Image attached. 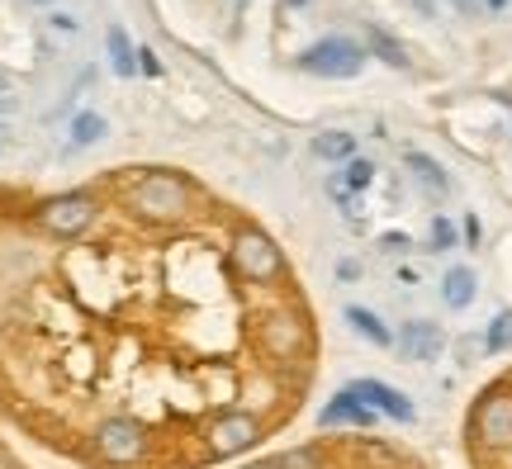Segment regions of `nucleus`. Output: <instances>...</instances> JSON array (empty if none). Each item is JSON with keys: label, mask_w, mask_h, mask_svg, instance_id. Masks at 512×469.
<instances>
[{"label": "nucleus", "mask_w": 512, "mask_h": 469, "mask_svg": "<svg viewBox=\"0 0 512 469\" xmlns=\"http://www.w3.org/2000/svg\"><path fill=\"white\" fill-rule=\"evenodd\" d=\"M403 162H408V176H413V181H418L422 190H427V195H437V199H441L446 190H451V176L441 171L437 157H427V152H408Z\"/></svg>", "instance_id": "f8f14e48"}, {"label": "nucleus", "mask_w": 512, "mask_h": 469, "mask_svg": "<svg viewBox=\"0 0 512 469\" xmlns=\"http://www.w3.org/2000/svg\"><path fill=\"white\" fill-rule=\"evenodd\" d=\"M441 304L456 308V313L475 304V271L470 266H451V271L441 275Z\"/></svg>", "instance_id": "ddd939ff"}, {"label": "nucleus", "mask_w": 512, "mask_h": 469, "mask_svg": "<svg viewBox=\"0 0 512 469\" xmlns=\"http://www.w3.org/2000/svg\"><path fill=\"white\" fill-rule=\"evenodd\" d=\"M337 275H342V280H356V275H361V266H356V261H342V266H337Z\"/></svg>", "instance_id": "393cba45"}, {"label": "nucleus", "mask_w": 512, "mask_h": 469, "mask_svg": "<svg viewBox=\"0 0 512 469\" xmlns=\"http://www.w3.org/2000/svg\"><path fill=\"white\" fill-rule=\"evenodd\" d=\"M290 5H294V10H299V5H304V0H290Z\"/></svg>", "instance_id": "c756f323"}, {"label": "nucleus", "mask_w": 512, "mask_h": 469, "mask_svg": "<svg viewBox=\"0 0 512 469\" xmlns=\"http://www.w3.org/2000/svg\"><path fill=\"white\" fill-rule=\"evenodd\" d=\"M53 24H57V29H67V34H76V19L72 15H53Z\"/></svg>", "instance_id": "bb28decb"}, {"label": "nucleus", "mask_w": 512, "mask_h": 469, "mask_svg": "<svg viewBox=\"0 0 512 469\" xmlns=\"http://www.w3.org/2000/svg\"><path fill=\"white\" fill-rule=\"evenodd\" d=\"M228 266L238 271V280L247 285H275L285 275V252L275 247L271 233L261 228H238L228 237Z\"/></svg>", "instance_id": "7ed1b4c3"}, {"label": "nucleus", "mask_w": 512, "mask_h": 469, "mask_svg": "<svg viewBox=\"0 0 512 469\" xmlns=\"http://www.w3.org/2000/svg\"><path fill=\"white\" fill-rule=\"evenodd\" d=\"M427 242H432L427 252H451L456 247V223L451 218H432V237Z\"/></svg>", "instance_id": "4be33fe9"}, {"label": "nucleus", "mask_w": 512, "mask_h": 469, "mask_svg": "<svg viewBox=\"0 0 512 469\" xmlns=\"http://www.w3.org/2000/svg\"><path fill=\"white\" fill-rule=\"evenodd\" d=\"M470 436L489 451H512V389L479 394L475 413H470Z\"/></svg>", "instance_id": "0eeeda50"}, {"label": "nucleus", "mask_w": 512, "mask_h": 469, "mask_svg": "<svg viewBox=\"0 0 512 469\" xmlns=\"http://www.w3.org/2000/svg\"><path fill=\"white\" fill-rule=\"evenodd\" d=\"M34 5H53V0H34Z\"/></svg>", "instance_id": "7c9ffc66"}, {"label": "nucleus", "mask_w": 512, "mask_h": 469, "mask_svg": "<svg viewBox=\"0 0 512 469\" xmlns=\"http://www.w3.org/2000/svg\"><path fill=\"white\" fill-rule=\"evenodd\" d=\"M105 133H110L105 114L86 109V114H76V119H72V128H67V143H72V147H91V143H100Z\"/></svg>", "instance_id": "a211bd4d"}, {"label": "nucleus", "mask_w": 512, "mask_h": 469, "mask_svg": "<svg viewBox=\"0 0 512 469\" xmlns=\"http://www.w3.org/2000/svg\"><path fill=\"white\" fill-rule=\"evenodd\" d=\"M105 48H110V67L114 76H138V48L128 43V34L119 29V24H110V34H105Z\"/></svg>", "instance_id": "dca6fc26"}, {"label": "nucleus", "mask_w": 512, "mask_h": 469, "mask_svg": "<svg viewBox=\"0 0 512 469\" xmlns=\"http://www.w3.org/2000/svg\"><path fill=\"white\" fill-rule=\"evenodd\" d=\"M366 53L380 57V62H389V67H399V72H408V48H403L394 34H384L380 24H370L366 29Z\"/></svg>", "instance_id": "2eb2a0df"}, {"label": "nucleus", "mask_w": 512, "mask_h": 469, "mask_svg": "<svg viewBox=\"0 0 512 469\" xmlns=\"http://www.w3.org/2000/svg\"><path fill=\"white\" fill-rule=\"evenodd\" d=\"M313 157H318V162H351V157H356V138L342 133V128L318 133V138H313Z\"/></svg>", "instance_id": "f3484780"}, {"label": "nucleus", "mask_w": 512, "mask_h": 469, "mask_svg": "<svg viewBox=\"0 0 512 469\" xmlns=\"http://www.w3.org/2000/svg\"><path fill=\"white\" fill-rule=\"evenodd\" d=\"M280 465L285 469H323V451H318V446H294V451L280 455Z\"/></svg>", "instance_id": "412c9836"}, {"label": "nucleus", "mask_w": 512, "mask_h": 469, "mask_svg": "<svg viewBox=\"0 0 512 469\" xmlns=\"http://www.w3.org/2000/svg\"><path fill=\"white\" fill-rule=\"evenodd\" d=\"M238 469H285V465H280V455H275V460H256V465H238Z\"/></svg>", "instance_id": "a878e982"}, {"label": "nucleus", "mask_w": 512, "mask_h": 469, "mask_svg": "<svg viewBox=\"0 0 512 469\" xmlns=\"http://www.w3.org/2000/svg\"><path fill=\"white\" fill-rule=\"evenodd\" d=\"M299 67L309 76H328V81H347V76H356L361 67H366V43H356V38H318V43H309L304 53H299Z\"/></svg>", "instance_id": "39448f33"}, {"label": "nucleus", "mask_w": 512, "mask_h": 469, "mask_svg": "<svg viewBox=\"0 0 512 469\" xmlns=\"http://www.w3.org/2000/svg\"><path fill=\"white\" fill-rule=\"evenodd\" d=\"M190 199H195V185L176 171H147L128 185V209L143 223H181L190 214Z\"/></svg>", "instance_id": "f257e3e1"}, {"label": "nucleus", "mask_w": 512, "mask_h": 469, "mask_svg": "<svg viewBox=\"0 0 512 469\" xmlns=\"http://www.w3.org/2000/svg\"><path fill=\"white\" fill-rule=\"evenodd\" d=\"M256 342H261V351L271 361H294L304 351V342H309V332H304L299 313H266L261 327H256Z\"/></svg>", "instance_id": "6e6552de"}, {"label": "nucleus", "mask_w": 512, "mask_h": 469, "mask_svg": "<svg viewBox=\"0 0 512 469\" xmlns=\"http://www.w3.org/2000/svg\"><path fill=\"white\" fill-rule=\"evenodd\" d=\"M380 247H384V252H403V247H408V237H403V233H384Z\"/></svg>", "instance_id": "b1692460"}, {"label": "nucleus", "mask_w": 512, "mask_h": 469, "mask_svg": "<svg viewBox=\"0 0 512 469\" xmlns=\"http://www.w3.org/2000/svg\"><path fill=\"white\" fill-rule=\"evenodd\" d=\"M512 346V313H498L494 323H489V332H484V351L489 356H503Z\"/></svg>", "instance_id": "aec40b11"}, {"label": "nucleus", "mask_w": 512, "mask_h": 469, "mask_svg": "<svg viewBox=\"0 0 512 469\" xmlns=\"http://www.w3.org/2000/svg\"><path fill=\"white\" fill-rule=\"evenodd\" d=\"M403 356L408 361H437L441 351H446V337H441L437 323H427V318H413V323H403Z\"/></svg>", "instance_id": "9b49d317"}, {"label": "nucleus", "mask_w": 512, "mask_h": 469, "mask_svg": "<svg viewBox=\"0 0 512 469\" xmlns=\"http://www.w3.org/2000/svg\"><path fill=\"white\" fill-rule=\"evenodd\" d=\"M342 318H347L351 332H356V337H366L370 346H394V332L380 323V313H370V308H361V304H347Z\"/></svg>", "instance_id": "4468645a"}, {"label": "nucleus", "mask_w": 512, "mask_h": 469, "mask_svg": "<svg viewBox=\"0 0 512 469\" xmlns=\"http://www.w3.org/2000/svg\"><path fill=\"white\" fill-rule=\"evenodd\" d=\"M337 181L347 185L351 195H361V190H370V185H375V162H366V157H351L347 171H342Z\"/></svg>", "instance_id": "6ab92c4d"}, {"label": "nucleus", "mask_w": 512, "mask_h": 469, "mask_svg": "<svg viewBox=\"0 0 512 469\" xmlns=\"http://www.w3.org/2000/svg\"><path fill=\"white\" fill-rule=\"evenodd\" d=\"M38 228L48 237H62V242H72V237L91 233V223L100 218V199L86 195V190H67V195H53L38 204Z\"/></svg>", "instance_id": "20e7f679"}, {"label": "nucleus", "mask_w": 512, "mask_h": 469, "mask_svg": "<svg viewBox=\"0 0 512 469\" xmlns=\"http://www.w3.org/2000/svg\"><path fill=\"white\" fill-rule=\"evenodd\" d=\"M347 389L361 398L366 408H375L380 417H389V422H413V417H418L413 398L399 394V389H394V384H384V379H351Z\"/></svg>", "instance_id": "1a4fd4ad"}, {"label": "nucleus", "mask_w": 512, "mask_h": 469, "mask_svg": "<svg viewBox=\"0 0 512 469\" xmlns=\"http://www.w3.org/2000/svg\"><path fill=\"white\" fill-rule=\"evenodd\" d=\"M0 152H5V128H0Z\"/></svg>", "instance_id": "c85d7f7f"}, {"label": "nucleus", "mask_w": 512, "mask_h": 469, "mask_svg": "<svg viewBox=\"0 0 512 469\" xmlns=\"http://www.w3.org/2000/svg\"><path fill=\"white\" fill-rule=\"evenodd\" d=\"M91 446H95V455H100L105 465L133 469V465H143V455L152 451V436H147L143 417L114 413V417H105V422H95Z\"/></svg>", "instance_id": "f03ea898"}, {"label": "nucleus", "mask_w": 512, "mask_h": 469, "mask_svg": "<svg viewBox=\"0 0 512 469\" xmlns=\"http://www.w3.org/2000/svg\"><path fill=\"white\" fill-rule=\"evenodd\" d=\"M138 72H143V76H162V62H157V53H152V48H138Z\"/></svg>", "instance_id": "5701e85b"}, {"label": "nucleus", "mask_w": 512, "mask_h": 469, "mask_svg": "<svg viewBox=\"0 0 512 469\" xmlns=\"http://www.w3.org/2000/svg\"><path fill=\"white\" fill-rule=\"evenodd\" d=\"M266 436V427H261V417L247 413V408H228V413H219L214 422H209V455L214 460H233V455L252 451L256 441Z\"/></svg>", "instance_id": "423d86ee"}, {"label": "nucleus", "mask_w": 512, "mask_h": 469, "mask_svg": "<svg viewBox=\"0 0 512 469\" xmlns=\"http://www.w3.org/2000/svg\"><path fill=\"white\" fill-rule=\"evenodd\" d=\"M375 408H366L361 398L351 394V389H337V394L323 403V413H318V427H375Z\"/></svg>", "instance_id": "9d476101"}, {"label": "nucleus", "mask_w": 512, "mask_h": 469, "mask_svg": "<svg viewBox=\"0 0 512 469\" xmlns=\"http://www.w3.org/2000/svg\"><path fill=\"white\" fill-rule=\"evenodd\" d=\"M484 5H489V10H503V5H508V0H484Z\"/></svg>", "instance_id": "cd10ccee"}]
</instances>
